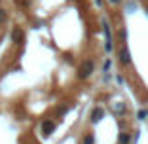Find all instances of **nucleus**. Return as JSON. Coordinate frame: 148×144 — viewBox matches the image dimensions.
<instances>
[{"mask_svg": "<svg viewBox=\"0 0 148 144\" xmlns=\"http://www.w3.org/2000/svg\"><path fill=\"white\" fill-rule=\"evenodd\" d=\"M53 129H55V123H53V121H44L42 123V131H44V135H46V136L51 135Z\"/></svg>", "mask_w": 148, "mask_h": 144, "instance_id": "obj_1", "label": "nucleus"}, {"mask_svg": "<svg viewBox=\"0 0 148 144\" xmlns=\"http://www.w3.org/2000/svg\"><path fill=\"white\" fill-rule=\"evenodd\" d=\"M103 116H105V110H103V108H95L93 114H91V119H93V121H99Z\"/></svg>", "mask_w": 148, "mask_h": 144, "instance_id": "obj_2", "label": "nucleus"}, {"mask_svg": "<svg viewBox=\"0 0 148 144\" xmlns=\"http://www.w3.org/2000/svg\"><path fill=\"white\" fill-rule=\"evenodd\" d=\"M129 140H131L129 133H120V136H118V142L120 144H129Z\"/></svg>", "mask_w": 148, "mask_h": 144, "instance_id": "obj_3", "label": "nucleus"}, {"mask_svg": "<svg viewBox=\"0 0 148 144\" xmlns=\"http://www.w3.org/2000/svg\"><path fill=\"white\" fill-rule=\"evenodd\" d=\"M93 142H95V139H93V133H87V135L82 139V144H93Z\"/></svg>", "mask_w": 148, "mask_h": 144, "instance_id": "obj_4", "label": "nucleus"}]
</instances>
